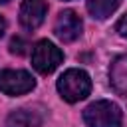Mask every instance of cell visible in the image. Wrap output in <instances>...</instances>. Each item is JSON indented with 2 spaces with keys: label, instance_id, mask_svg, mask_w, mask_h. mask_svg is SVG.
I'll return each instance as SVG.
<instances>
[{
  "label": "cell",
  "instance_id": "obj_8",
  "mask_svg": "<svg viewBox=\"0 0 127 127\" xmlns=\"http://www.w3.org/2000/svg\"><path fill=\"white\" fill-rule=\"evenodd\" d=\"M111 85L117 93L127 97V54L119 56L111 64Z\"/></svg>",
  "mask_w": 127,
  "mask_h": 127
},
{
  "label": "cell",
  "instance_id": "obj_12",
  "mask_svg": "<svg viewBox=\"0 0 127 127\" xmlns=\"http://www.w3.org/2000/svg\"><path fill=\"white\" fill-rule=\"evenodd\" d=\"M4 30H6V22H4V18L0 16V38H2V34H4Z\"/></svg>",
  "mask_w": 127,
  "mask_h": 127
},
{
  "label": "cell",
  "instance_id": "obj_10",
  "mask_svg": "<svg viewBox=\"0 0 127 127\" xmlns=\"http://www.w3.org/2000/svg\"><path fill=\"white\" fill-rule=\"evenodd\" d=\"M10 52H12V54L22 56V54L26 52V42H24L22 38H14V40L10 42Z\"/></svg>",
  "mask_w": 127,
  "mask_h": 127
},
{
  "label": "cell",
  "instance_id": "obj_1",
  "mask_svg": "<svg viewBox=\"0 0 127 127\" xmlns=\"http://www.w3.org/2000/svg\"><path fill=\"white\" fill-rule=\"evenodd\" d=\"M58 91L69 103L81 101L91 91V79L83 69H67L58 79Z\"/></svg>",
  "mask_w": 127,
  "mask_h": 127
},
{
  "label": "cell",
  "instance_id": "obj_6",
  "mask_svg": "<svg viewBox=\"0 0 127 127\" xmlns=\"http://www.w3.org/2000/svg\"><path fill=\"white\" fill-rule=\"evenodd\" d=\"M46 0H24L20 8V24L26 30H36L46 18Z\"/></svg>",
  "mask_w": 127,
  "mask_h": 127
},
{
  "label": "cell",
  "instance_id": "obj_3",
  "mask_svg": "<svg viewBox=\"0 0 127 127\" xmlns=\"http://www.w3.org/2000/svg\"><path fill=\"white\" fill-rule=\"evenodd\" d=\"M62 60H64V52L48 40H40L32 48V65L36 71H40L44 75L52 73L62 64Z\"/></svg>",
  "mask_w": 127,
  "mask_h": 127
},
{
  "label": "cell",
  "instance_id": "obj_7",
  "mask_svg": "<svg viewBox=\"0 0 127 127\" xmlns=\"http://www.w3.org/2000/svg\"><path fill=\"white\" fill-rule=\"evenodd\" d=\"M40 125H42V113L28 107L12 111L6 119V127H40Z\"/></svg>",
  "mask_w": 127,
  "mask_h": 127
},
{
  "label": "cell",
  "instance_id": "obj_11",
  "mask_svg": "<svg viewBox=\"0 0 127 127\" xmlns=\"http://www.w3.org/2000/svg\"><path fill=\"white\" fill-rule=\"evenodd\" d=\"M115 30L119 32V36H123V38H127V14L119 18V22H117V26H115Z\"/></svg>",
  "mask_w": 127,
  "mask_h": 127
},
{
  "label": "cell",
  "instance_id": "obj_2",
  "mask_svg": "<svg viewBox=\"0 0 127 127\" xmlns=\"http://www.w3.org/2000/svg\"><path fill=\"white\" fill-rule=\"evenodd\" d=\"M121 109L113 101H95L85 107L83 121L89 127H121Z\"/></svg>",
  "mask_w": 127,
  "mask_h": 127
},
{
  "label": "cell",
  "instance_id": "obj_4",
  "mask_svg": "<svg viewBox=\"0 0 127 127\" xmlns=\"http://www.w3.org/2000/svg\"><path fill=\"white\" fill-rule=\"evenodd\" d=\"M36 87V79L24 69H0V91L6 95H22Z\"/></svg>",
  "mask_w": 127,
  "mask_h": 127
},
{
  "label": "cell",
  "instance_id": "obj_9",
  "mask_svg": "<svg viewBox=\"0 0 127 127\" xmlns=\"http://www.w3.org/2000/svg\"><path fill=\"white\" fill-rule=\"evenodd\" d=\"M119 2L121 0H87V12L97 20H105L117 10Z\"/></svg>",
  "mask_w": 127,
  "mask_h": 127
},
{
  "label": "cell",
  "instance_id": "obj_13",
  "mask_svg": "<svg viewBox=\"0 0 127 127\" xmlns=\"http://www.w3.org/2000/svg\"><path fill=\"white\" fill-rule=\"evenodd\" d=\"M4 2H8V0H0V4H4Z\"/></svg>",
  "mask_w": 127,
  "mask_h": 127
},
{
  "label": "cell",
  "instance_id": "obj_5",
  "mask_svg": "<svg viewBox=\"0 0 127 127\" xmlns=\"http://www.w3.org/2000/svg\"><path fill=\"white\" fill-rule=\"evenodd\" d=\"M81 18L73 12V10H64L58 14L56 18V26H54V32L56 36L62 40V42H73L75 38H79L81 34Z\"/></svg>",
  "mask_w": 127,
  "mask_h": 127
}]
</instances>
